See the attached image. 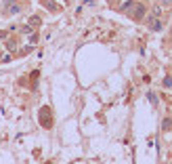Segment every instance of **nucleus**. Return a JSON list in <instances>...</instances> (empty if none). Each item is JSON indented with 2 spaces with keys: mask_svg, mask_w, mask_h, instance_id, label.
I'll return each instance as SVG.
<instances>
[{
  "mask_svg": "<svg viewBox=\"0 0 172 164\" xmlns=\"http://www.w3.org/2000/svg\"><path fill=\"white\" fill-rule=\"evenodd\" d=\"M164 86L166 88H172V78H164Z\"/></svg>",
  "mask_w": 172,
  "mask_h": 164,
  "instance_id": "423d86ee",
  "label": "nucleus"
},
{
  "mask_svg": "<svg viewBox=\"0 0 172 164\" xmlns=\"http://www.w3.org/2000/svg\"><path fill=\"white\" fill-rule=\"evenodd\" d=\"M162 28V21H159L158 17H151V21H149V29H159Z\"/></svg>",
  "mask_w": 172,
  "mask_h": 164,
  "instance_id": "7ed1b4c3",
  "label": "nucleus"
},
{
  "mask_svg": "<svg viewBox=\"0 0 172 164\" xmlns=\"http://www.w3.org/2000/svg\"><path fill=\"white\" fill-rule=\"evenodd\" d=\"M132 17H134L137 21H141V19L145 17V4H141V2H138V4H137V8L132 11Z\"/></svg>",
  "mask_w": 172,
  "mask_h": 164,
  "instance_id": "f03ea898",
  "label": "nucleus"
},
{
  "mask_svg": "<svg viewBox=\"0 0 172 164\" xmlns=\"http://www.w3.org/2000/svg\"><path fill=\"white\" fill-rule=\"evenodd\" d=\"M38 28V25H40V17H29V28Z\"/></svg>",
  "mask_w": 172,
  "mask_h": 164,
  "instance_id": "20e7f679",
  "label": "nucleus"
},
{
  "mask_svg": "<svg viewBox=\"0 0 172 164\" xmlns=\"http://www.w3.org/2000/svg\"><path fill=\"white\" fill-rule=\"evenodd\" d=\"M170 126H172L170 118H166V120H164V124H162V129H164V130H168V129H170Z\"/></svg>",
  "mask_w": 172,
  "mask_h": 164,
  "instance_id": "39448f33",
  "label": "nucleus"
},
{
  "mask_svg": "<svg viewBox=\"0 0 172 164\" xmlns=\"http://www.w3.org/2000/svg\"><path fill=\"white\" fill-rule=\"evenodd\" d=\"M19 11H21V7H19V2H15V0H8L4 4V8H2L4 15H19Z\"/></svg>",
  "mask_w": 172,
  "mask_h": 164,
  "instance_id": "f257e3e1",
  "label": "nucleus"
}]
</instances>
